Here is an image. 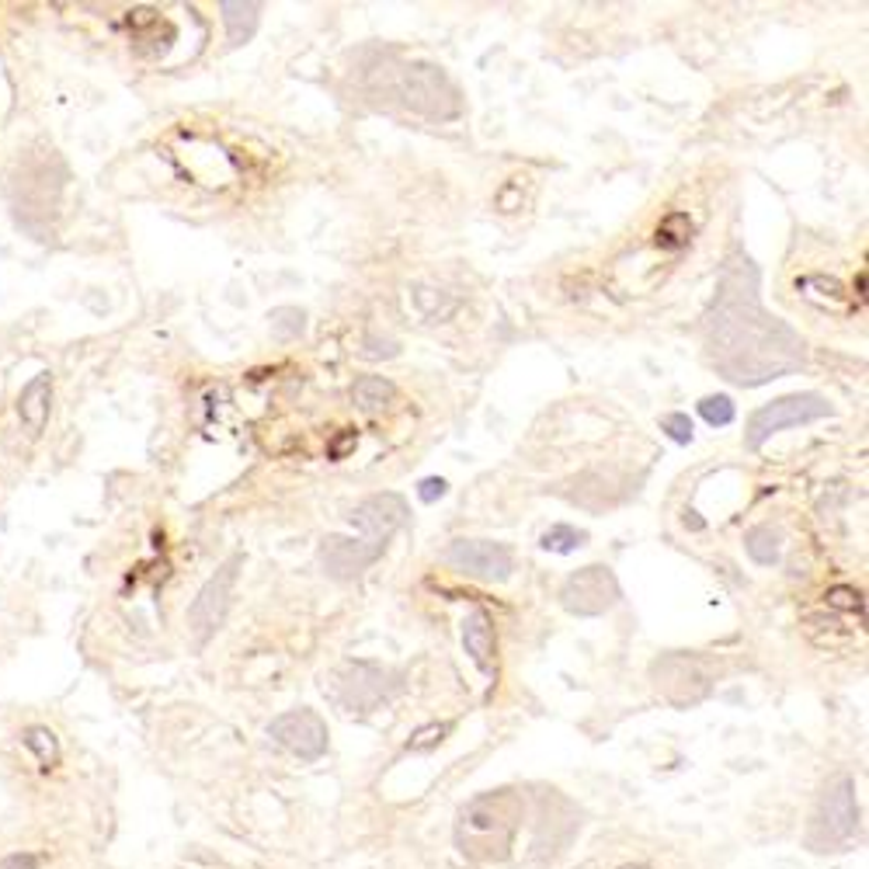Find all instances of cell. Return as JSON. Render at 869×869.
<instances>
[{
  "instance_id": "obj_7",
  "label": "cell",
  "mask_w": 869,
  "mask_h": 869,
  "mask_svg": "<svg viewBox=\"0 0 869 869\" xmlns=\"http://www.w3.org/2000/svg\"><path fill=\"white\" fill-rule=\"evenodd\" d=\"M241 568H244V557L233 553L223 568L202 584V592L195 595V602L188 605V629L195 634V644H199V647L223 626L230 598H233V584H237V574H241Z\"/></svg>"
},
{
  "instance_id": "obj_5",
  "label": "cell",
  "mask_w": 869,
  "mask_h": 869,
  "mask_svg": "<svg viewBox=\"0 0 869 869\" xmlns=\"http://www.w3.org/2000/svg\"><path fill=\"white\" fill-rule=\"evenodd\" d=\"M856 832H859L856 782L853 776H835L828 787H824L821 807L814 814L811 845L817 853H828V849H838V845H849Z\"/></svg>"
},
{
  "instance_id": "obj_22",
  "label": "cell",
  "mask_w": 869,
  "mask_h": 869,
  "mask_svg": "<svg viewBox=\"0 0 869 869\" xmlns=\"http://www.w3.org/2000/svg\"><path fill=\"white\" fill-rule=\"evenodd\" d=\"M25 745L38 755V762L46 766V769L56 762V741H53V734H50V730H42V727L25 730Z\"/></svg>"
},
{
  "instance_id": "obj_17",
  "label": "cell",
  "mask_w": 869,
  "mask_h": 869,
  "mask_svg": "<svg viewBox=\"0 0 869 869\" xmlns=\"http://www.w3.org/2000/svg\"><path fill=\"white\" fill-rule=\"evenodd\" d=\"M584 542H588V532H584V529H574V526H568V521H557V526H550L547 532H542L539 547L547 550V553H560V557H568V553L581 550Z\"/></svg>"
},
{
  "instance_id": "obj_13",
  "label": "cell",
  "mask_w": 869,
  "mask_h": 869,
  "mask_svg": "<svg viewBox=\"0 0 869 869\" xmlns=\"http://www.w3.org/2000/svg\"><path fill=\"white\" fill-rule=\"evenodd\" d=\"M50 404H53V376L38 373L18 397V415L29 425V431H42L50 421Z\"/></svg>"
},
{
  "instance_id": "obj_8",
  "label": "cell",
  "mask_w": 869,
  "mask_h": 869,
  "mask_svg": "<svg viewBox=\"0 0 869 869\" xmlns=\"http://www.w3.org/2000/svg\"><path fill=\"white\" fill-rule=\"evenodd\" d=\"M400 95L410 108H415V112H421L428 119L460 116V91L452 87L446 70L431 67V63H415V67L404 70Z\"/></svg>"
},
{
  "instance_id": "obj_4",
  "label": "cell",
  "mask_w": 869,
  "mask_h": 869,
  "mask_svg": "<svg viewBox=\"0 0 869 869\" xmlns=\"http://www.w3.org/2000/svg\"><path fill=\"white\" fill-rule=\"evenodd\" d=\"M407 518H410V508L400 494L383 491V494L365 497V502H359L348 512V526L355 529L352 542L376 563L386 550V542L407 526Z\"/></svg>"
},
{
  "instance_id": "obj_6",
  "label": "cell",
  "mask_w": 869,
  "mask_h": 869,
  "mask_svg": "<svg viewBox=\"0 0 869 869\" xmlns=\"http://www.w3.org/2000/svg\"><path fill=\"white\" fill-rule=\"evenodd\" d=\"M619 598H623L619 578L613 568H605V563H588V568L574 571L560 588V605L568 608L571 616H581V619H595V616L613 613V608L619 605Z\"/></svg>"
},
{
  "instance_id": "obj_11",
  "label": "cell",
  "mask_w": 869,
  "mask_h": 869,
  "mask_svg": "<svg viewBox=\"0 0 869 869\" xmlns=\"http://www.w3.org/2000/svg\"><path fill=\"white\" fill-rule=\"evenodd\" d=\"M397 685H400L397 675H389L386 668L369 664V661H355V664H348L338 679V703L344 710L369 713L380 703H386L389 695L397 692Z\"/></svg>"
},
{
  "instance_id": "obj_12",
  "label": "cell",
  "mask_w": 869,
  "mask_h": 869,
  "mask_svg": "<svg viewBox=\"0 0 869 869\" xmlns=\"http://www.w3.org/2000/svg\"><path fill=\"white\" fill-rule=\"evenodd\" d=\"M463 647L470 661L484 671V675H494V650H497V637H494V623L484 608H473V613L463 619Z\"/></svg>"
},
{
  "instance_id": "obj_21",
  "label": "cell",
  "mask_w": 869,
  "mask_h": 869,
  "mask_svg": "<svg viewBox=\"0 0 869 869\" xmlns=\"http://www.w3.org/2000/svg\"><path fill=\"white\" fill-rule=\"evenodd\" d=\"M661 431L675 446H689L695 439V425H692V418L685 415V410H671V415H664L661 418Z\"/></svg>"
},
{
  "instance_id": "obj_2",
  "label": "cell",
  "mask_w": 869,
  "mask_h": 869,
  "mask_svg": "<svg viewBox=\"0 0 869 869\" xmlns=\"http://www.w3.org/2000/svg\"><path fill=\"white\" fill-rule=\"evenodd\" d=\"M518 817H521V800L508 790L473 800L460 817V845L470 856L502 859L515 838Z\"/></svg>"
},
{
  "instance_id": "obj_10",
  "label": "cell",
  "mask_w": 869,
  "mask_h": 869,
  "mask_svg": "<svg viewBox=\"0 0 869 869\" xmlns=\"http://www.w3.org/2000/svg\"><path fill=\"white\" fill-rule=\"evenodd\" d=\"M446 560L466 578L487 581V584H502L512 578V550L505 542H494V539H455L449 542Z\"/></svg>"
},
{
  "instance_id": "obj_18",
  "label": "cell",
  "mask_w": 869,
  "mask_h": 869,
  "mask_svg": "<svg viewBox=\"0 0 869 869\" xmlns=\"http://www.w3.org/2000/svg\"><path fill=\"white\" fill-rule=\"evenodd\" d=\"M272 320V334L278 341H296L302 331H307V314H302L299 307H275L268 314Z\"/></svg>"
},
{
  "instance_id": "obj_24",
  "label": "cell",
  "mask_w": 869,
  "mask_h": 869,
  "mask_svg": "<svg viewBox=\"0 0 869 869\" xmlns=\"http://www.w3.org/2000/svg\"><path fill=\"white\" fill-rule=\"evenodd\" d=\"M446 734H449L446 724H442V727H439V724H435V727H425V730H418L415 741H410V748H415V751H425V748H431V745H439Z\"/></svg>"
},
{
  "instance_id": "obj_1",
  "label": "cell",
  "mask_w": 869,
  "mask_h": 869,
  "mask_svg": "<svg viewBox=\"0 0 869 869\" xmlns=\"http://www.w3.org/2000/svg\"><path fill=\"white\" fill-rule=\"evenodd\" d=\"M703 344L716 373L748 389L793 376L811 362L800 331L766 310L762 272L741 248L724 257L716 275L713 299L703 314Z\"/></svg>"
},
{
  "instance_id": "obj_16",
  "label": "cell",
  "mask_w": 869,
  "mask_h": 869,
  "mask_svg": "<svg viewBox=\"0 0 869 869\" xmlns=\"http://www.w3.org/2000/svg\"><path fill=\"white\" fill-rule=\"evenodd\" d=\"M745 550L758 563V568H772V563H779L782 539H779V532L772 526H755V529L745 532Z\"/></svg>"
},
{
  "instance_id": "obj_20",
  "label": "cell",
  "mask_w": 869,
  "mask_h": 869,
  "mask_svg": "<svg viewBox=\"0 0 869 869\" xmlns=\"http://www.w3.org/2000/svg\"><path fill=\"white\" fill-rule=\"evenodd\" d=\"M415 302L428 320H446L455 307H460V302L446 296L442 289H425V286H415Z\"/></svg>"
},
{
  "instance_id": "obj_19",
  "label": "cell",
  "mask_w": 869,
  "mask_h": 869,
  "mask_svg": "<svg viewBox=\"0 0 869 869\" xmlns=\"http://www.w3.org/2000/svg\"><path fill=\"white\" fill-rule=\"evenodd\" d=\"M695 407H700V418L710 428H727L737 418V407H734V400L727 394H710V397H703Z\"/></svg>"
},
{
  "instance_id": "obj_3",
  "label": "cell",
  "mask_w": 869,
  "mask_h": 869,
  "mask_svg": "<svg viewBox=\"0 0 869 869\" xmlns=\"http://www.w3.org/2000/svg\"><path fill=\"white\" fill-rule=\"evenodd\" d=\"M821 418H835V407L828 397L821 394H787L776 397L769 404H762L748 418L745 425V449L758 452L772 435L787 431V428H800V425H814Z\"/></svg>"
},
{
  "instance_id": "obj_26",
  "label": "cell",
  "mask_w": 869,
  "mask_h": 869,
  "mask_svg": "<svg viewBox=\"0 0 869 869\" xmlns=\"http://www.w3.org/2000/svg\"><path fill=\"white\" fill-rule=\"evenodd\" d=\"M348 446H355V431H352V435H344V439H341V442H338V446L331 449V455H334V460H338V455H341V452H344Z\"/></svg>"
},
{
  "instance_id": "obj_14",
  "label": "cell",
  "mask_w": 869,
  "mask_h": 869,
  "mask_svg": "<svg viewBox=\"0 0 869 869\" xmlns=\"http://www.w3.org/2000/svg\"><path fill=\"white\" fill-rule=\"evenodd\" d=\"M220 14H223L230 46H248V42L254 38V32H257L261 4H254V0H223Z\"/></svg>"
},
{
  "instance_id": "obj_9",
  "label": "cell",
  "mask_w": 869,
  "mask_h": 869,
  "mask_svg": "<svg viewBox=\"0 0 869 869\" xmlns=\"http://www.w3.org/2000/svg\"><path fill=\"white\" fill-rule=\"evenodd\" d=\"M268 737L289 755L302 758V762H317V758L328 751V724L320 721L317 710H307V706L275 716L268 724Z\"/></svg>"
},
{
  "instance_id": "obj_23",
  "label": "cell",
  "mask_w": 869,
  "mask_h": 869,
  "mask_svg": "<svg viewBox=\"0 0 869 869\" xmlns=\"http://www.w3.org/2000/svg\"><path fill=\"white\" fill-rule=\"evenodd\" d=\"M446 494H449L446 476H425V481L418 484V502H421V505H435V502H442Z\"/></svg>"
},
{
  "instance_id": "obj_15",
  "label": "cell",
  "mask_w": 869,
  "mask_h": 869,
  "mask_svg": "<svg viewBox=\"0 0 869 869\" xmlns=\"http://www.w3.org/2000/svg\"><path fill=\"white\" fill-rule=\"evenodd\" d=\"M394 397H397V386L389 383L386 376H362L352 386V404L359 410H380V407H386Z\"/></svg>"
},
{
  "instance_id": "obj_27",
  "label": "cell",
  "mask_w": 869,
  "mask_h": 869,
  "mask_svg": "<svg viewBox=\"0 0 869 869\" xmlns=\"http://www.w3.org/2000/svg\"><path fill=\"white\" fill-rule=\"evenodd\" d=\"M685 526H692V529H703V521L695 518V512H685Z\"/></svg>"
},
{
  "instance_id": "obj_25",
  "label": "cell",
  "mask_w": 869,
  "mask_h": 869,
  "mask_svg": "<svg viewBox=\"0 0 869 869\" xmlns=\"http://www.w3.org/2000/svg\"><path fill=\"white\" fill-rule=\"evenodd\" d=\"M35 866H38V859H35V856H11L4 866H0V869H35Z\"/></svg>"
}]
</instances>
